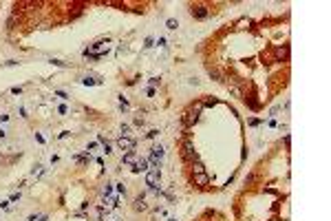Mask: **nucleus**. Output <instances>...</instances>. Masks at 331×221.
<instances>
[{
  "instance_id": "1",
  "label": "nucleus",
  "mask_w": 331,
  "mask_h": 221,
  "mask_svg": "<svg viewBox=\"0 0 331 221\" xmlns=\"http://www.w3.org/2000/svg\"><path fill=\"white\" fill-rule=\"evenodd\" d=\"M159 177H161V172H159V168H152V170L148 172V175H146V184H148L150 188H152V186H157Z\"/></svg>"
},
{
  "instance_id": "2",
  "label": "nucleus",
  "mask_w": 331,
  "mask_h": 221,
  "mask_svg": "<svg viewBox=\"0 0 331 221\" xmlns=\"http://www.w3.org/2000/svg\"><path fill=\"white\" fill-rule=\"evenodd\" d=\"M117 146H119L122 150H132V148H135V139H130V137H119Z\"/></svg>"
},
{
  "instance_id": "3",
  "label": "nucleus",
  "mask_w": 331,
  "mask_h": 221,
  "mask_svg": "<svg viewBox=\"0 0 331 221\" xmlns=\"http://www.w3.org/2000/svg\"><path fill=\"white\" fill-rule=\"evenodd\" d=\"M132 170H135V172H141V170H148V159H146V157H141V159H137V162L132 164Z\"/></svg>"
},
{
  "instance_id": "4",
  "label": "nucleus",
  "mask_w": 331,
  "mask_h": 221,
  "mask_svg": "<svg viewBox=\"0 0 331 221\" xmlns=\"http://www.w3.org/2000/svg\"><path fill=\"white\" fill-rule=\"evenodd\" d=\"M192 16H194V18H199V20H203V18L207 16V11H205V7L197 5V7H192Z\"/></svg>"
},
{
  "instance_id": "5",
  "label": "nucleus",
  "mask_w": 331,
  "mask_h": 221,
  "mask_svg": "<svg viewBox=\"0 0 331 221\" xmlns=\"http://www.w3.org/2000/svg\"><path fill=\"white\" fill-rule=\"evenodd\" d=\"M137 162V155H135V150H128V153L124 155V159H122V164H135Z\"/></svg>"
},
{
  "instance_id": "6",
  "label": "nucleus",
  "mask_w": 331,
  "mask_h": 221,
  "mask_svg": "<svg viewBox=\"0 0 331 221\" xmlns=\"http://www.w3.org/2000/svg\"><path fill=\"white\" fill-rule=\"evenodd\" d=\"M135 210H146V204H144V195L137 197V201H135Z\"/></svg>"
},
{
  "instance_id": "7",
  "label": "nucleus",
  "mask_w": 331,
  "mask_h": 221,
  "mask_svg": "<svg viewBox=\"0 0 331 221\" xmlns=\"http://www.w3.org/2000/svg\"><path fill=\"white\" fill-rule=\"evenodd\" d=\"M166 27H168V29H172V31H174V29L179 27V22H177L174 18H168V20H166Z\"/></svg>"
},
{
  "instance_id": "8",
  "label": "nucleus",
  "mask_w": 331,
  "mask_h": 221,
  "mask_svg": "<svg viewBox=\"0 0 331 221\" xmlns=\"http://www.w3.org/2000/svg\"><path fill=\"white\" fill-rule=\"evenodd\" d=\"M102 80H88V77H84L82 80V84H86V86H93V84H99Z\"/></svg>"
},
{
  "instance_id": "9",
  "label": "nucleus",
  "mask_w": 331,
  "mask_h": 221,
  "mask_svg": "<svg viewBox=\"0 0 331 221\" xmlns=\"http://www.w3.org/2000/svg\"><path fill=\"white\" fill-rule=\"evenodd\" d=\"M58 113H60V115H66V113H68V106H66V104H60V106H58Z\"/></svg>"
},
{
  "instance_id": "10",
  "label": "nucleus",
  "mask_w": 331,
  "mask_h": 221,
  "mask_svg": "<svg viewBox=\"0 0 331 221\" xmlns=\"http://www.w3.org/2000/svg\"><path fill=\"white\" fill-rule=\"evenodd\" d=\"M146 95H148V97H155V95H157V89L148 86V89H146Z\"/></svg>"
},
{
  "instance_id": "11",
  "label": "nucleus",
  "mask_w": 331,
  "mask_h": 221,
  "mask_svg": "<svg viewBox=\"0 0 331 221\" xmlns=\"http://www.w3.org/2000/svg\"><path fill=\"white\" fill-rule=\"evenodd\" d=\"M0 208H2V210H11V201H9V199L7 201H0Z\"/></svg>"
},
{
  "instance_id": "12",
  "label": "nucleus",
  "mask_w": 331,
  "mask_h": 221,
  "mask_svg": "<svg viewBox=\"0 0 331 221\" xmlns=\"http://www.w3.org/2000/svg\"><path fill=\"white\" fill-rule=\"evenodd\" d=\"M9 201H11V204H16V201H20V192H13V195L9 197Z\"/></svg>"
},
{
  "instance_id": "13",
  "label": "nucleus",
  "mask_w": 331,
  "mask_h": 221,
  "mask_svg": "<svg viewBox=\"0 0 331 221\" xmlns=\"http://www.w3.org/2000/svg\"><path fill=\"white\" fill-rule=\"evenodd\" d=\"M104 153H106V155H110V153H113V148H110V144H108V142L104 144Z\"/></svg>"
},
{
  "instance_id": "14",
  "label": "nucleus",
  "mask_w": 331,
  "mask_h": 221,
  "mask_svg": "<svg viewBox=\"0 0 331 221\" xmlns=\"http://www.w3.org/2000/svg\"><path fill=\"white\" fill-rule=\"evenodd\" d=\"M157 84H159V77H150V86L155 89V86H157Z\"/></svg>"
},
{
  "instance_id": "15",
  "label": "nucleus",
  "mask_w": 331,
  "mask_h": 221,
  "mask_svg": "<svg viewBox=\"0 0 331 221\" xmlns=\"http://www.w3.org/2000/svg\"><path fill=\"white\" fill-rule=\"evenodd\" d=\"M11 93H13V95H20V93H22V89H20V86H13V89H11Z\"/></svg>"
},
{
  "instance_id": "16",
  "label": "nucleus",
  "mask_w": 331,
  "mask_h": 221,
  "mask_svg": "<svg viewBox=\"0 0 331 221\" xmlns=\"http://www.w3.org/2000/svg\"><path fill=\"white\" fill-rule=\"evenodd\" d=\"M128 130H130V126H128V124H122V133H124V137H126V133H128Z\"/></svg>"
},
{
  "instance_id": "17",
  "label": "nucleus",
  "mask_w": 331,
  "mask_h": 221,
  "mask_svg": "<svg viewBox=\"0 0 331 221\" xmlns=\"http://www.w3.org/2000/svg\"><path fill=\"white\" fill-rule=\"evenodd\" d=\"M144 47H146V49H150V47H152V38H146V44H144Z\"/></svg>"
},
{
  "instance_id": "18",
  "label": "nucleus",
  "mask_w": 331,
  "mask_h": 221,
  "mask_svg": "<svg viewBox=\"0 0 331 221\" xmlns=\"http://www.w3.org/2000/svg\"><path fill=\"white\" fill-rule=\"evenodd\" d=\"M157 135H159V130H157V128H152V130L148 133V137H157Z\"/></svg>"
},
{
  "instance_id": "19",
  "label": "nucleus",
  "mask_w": 331,
  "mask_h": 221,
  "mask_svg": "<svg viewBox=\"0 0 331 221\" xmlns=\"http://www.w3.org/2000/svg\"><path fill=\"white\" fill-rule=\"evenodd\" d=\"M55 93H58V95H60V97H62V100H68V95H66V93H64V91H55Z\"/></svg>"
},
{
  "instance_id": "20",
  "label": "nucleus",
  "mask_w": 331,
  "mask_h": 221,
  "mask_svg": "<svg viewBox=\"0 0 331 221\" xmlns=\"http://www.w3.org/2000/svg\"><path fill=\"white\" fill-rule=\"evenodd\" d=\"M7 119H9V115H7V113H2V115H0V122H7Z\"/></svg>"
},
{
  "instance_id": "21",
  "label": "nucleus",
  "mask_w": 331,
  "mask_h": 221,
  "mask_svg": "<svg viewBox=\"0 0 331 221\" xmlns=\"http://www.w3.org/2000/svg\"><path fill=\"white\" fill-rule=\"evenodd\" d=\"M5 137H7V130H2V128H0V139H5Z\"/></svg>"
},
{
  "instance_id": "22",
  "label": "nucleus",
  "mask_w": 331,
  "mask_h": 221,
  "mask_svg": "<svg viewBox=\"0 0 331 221\" xmlns=\"http://www.w3.org/2000/svg\"><path fill=\"white\" fill-rule=\"evenodd\" d=\"M168 221H177V217H168Z\"/></svg>"
}]
</instances>
